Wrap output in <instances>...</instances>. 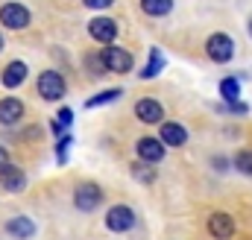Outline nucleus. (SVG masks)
Returning <instances> with one entry per match:
<instances>
[{"mask_svg":"<svg viewBox=\"0 0 252 240\" xmlns=\"http://www.w3.org/2000/svg\"><path fill=\"white\" fill-rule=\"evenodd\" d=\"M100 202H103V187L97 181H79L73 187V205H76V211L91 214V211L100 208Z\"/></svg>","mask_w":252,"mask_h":240,"instance_id":"nucleus-1","label":"nucleus"},{"mask_svg":"<svg viewBox=\"0 0 252 240\" xmlns=\"http://www.w3.org/2000/svg\"><path fill=\"white\" fill-rule=\"evenodd\" d=\"M35 85H38L41 100H50V103H59L64 97V91H67V82H64V76L59 70H44V73H38Z\"/></svg>","mask_w":252,"mask_h":240,"instance_id":"nucleus-2","label":"nucleus"},{"mask_svg":"<svg viewBox=\"0 0 252 240\" xmlns=\"http://www.w3.org/2000/svg\"><path fill=\"white\" fill-rule=\"evenodd\" d=\"M135 223H138V220H135V211H132L129 205H112V208L106 211V229L115 232V235L132 232Z\"/></svg>","mask_w":252,"mask_h":240,"instance_id":"nucleus-3","label":"nucleus"},{"mask_svg":"<svg viewBox=\"0 0 252 240\" xmlns=\"http://www.w3.org/2000/svg\"><path fill=\"white\" fill-rule=\"evenodd\" d=\"M135 152H138V161L158 164V161L167 155V147H164V141H161V138L144 135V138H138V144H135Z\"/></svg>","mask_w":252,"mask_h":240,"instance_id":"nucleus-4","label":"nucleus"},{"mask_svg":"<svg viewBox=\"0 0 252 240\" xmlns=\"http://www.w3.org/2000/svg\"><path fill=\"white\" fill-rule=\"evenodd\" d=\"M205 53H208L211 61L226 64V61H232V56H235V41H232L226 32H214V35L205 41Z\"/></svg>","mask_w":252,"mask_h":240,"instance_id":"nucleus-5","label":"nucleus"},{"mask_svg":"<svg viewBox=\"0 0 252 240\" xmlns=\"http://www.w3.org/2000/svg\"><path fill=\"white\" fill-rule=\"evenodd\" d=\"M88 35H91L97 44L112 47V41L118 38V24H115L112 18H106V15H97V18L88 21Z\"/></svg>","mask_w":252,"mask_h":240,"instance_id":"nucleus-6","label":"nucleus"},{"mask_svg":"<svg viewBox=\"0 0 252 240\" xmlns=\"http://www.w3.org/2000/svg\"><path fill=\"white\" fill-rule=\"evenodd\" d=\"M0 24L6 30H24V27H30V9L24 3H3L0 6Z\"/></svg>","mask_w":252,"mask_h":240,"instance_id":"nucleus-7","label":"nucleus"},{"mask_svg":"<svg viewBox=\"0 0 252 240\" xmlns=\"http://www.w3.org/2000/svg\"><path fill=\"white\" fill-rule=\"evenodd\" d=\"M103 61H106L109 73H129L132 70V53L124 47H115V44L103 50Z\"/></svg>","mask_w":252,"mask_h":240,"instance_id":"nucleus-8","label":"nucleus"},{"mask_svg":"<svg viewBox=\"0 0 252 240\" xmlns=\"http://www.w3.org/2000/svg\"><path fill=\"white\" fill-rule=\"evenodd\" d=\"M208 235L214 240H232L235 238V220L226 211H214L208 217Z\"/></svg>","mask_w":252,"mask_h":240,"instance_id":"nucleus-9","label":"nucleus"},{"mask_svg":"<svg viewBox=\"0 0 252 240\" xmlns=\"http://www.w3.org/2000/svg\"><path fill=\"white\" fill-rule=\"evenodd\" d=\"M135 118L141 120V123H161L164 118V109H161V103L158 100H153V97H141L138 103H135Z\"/></svg>","mask_w":252,"mask_h":240,"instance_id":"nucleus-10","label":"nucleus"},{"mask_svg":"<svg viewBox=\"0 0 252 240\" xmlns=\"http://www.w3.org/2000/svg\"><path fill=\"white\" fill-rule=\"evenodd\" d=\"M158 138L164 141V147H185L188 144V129L182 126V123H176V120H167V123H161V129H158Z\"/></svg>","mask_w":252,"mask_h":240,"instance_id":"nucleus-11","label":"nucleus"},{"mask_svg":"<svg viewBox=\"0 0 252 240\" xmlns=\"http://www.w3.org/2000/svg\"><path fill=\"white\" fill-rule=\"evenodd\" d=\"M0 187L9 190V193H21L27 187V173L21 167H15V164L0 167Z\"/></svg>","mask_w":252,"mask_h":240,"instance_id":"nucleus-12","label":"nucleus"},{"mask_svg":"<svg viewBox=\"0 0 252 240\" xmlns=\"http://www.w3.org/2000/svg\"><path fill=\"white\" fill-rule=\"evenodd\" d=\"M3 229H6V235H9V238L30 240L32 235H35V229H38V226H35V220H32V217H24V214H21V217L6 220V226H3Z\"/></svg>","mask_w":252,"mask_h":240,"instance_id":"nucleus-13","label":"nucleus"},{"mask_svg":"<svg viewBox=\"0 0 252 240\" xmlns=\"http://www.w3.org/2000/svg\"><path fill=\"white\" fill-rule=\"evenodd\" d=\"M24 118V103L18 97H3L0 100V123L3 126H12Z\"/></svg>","mask_w":252,"mask_h":240,"instance_id":"nucleus-14","label":"nucleus"},{"mask_svg":"<svg viewBox=\"0 0 252 240\" xmlns=\"http://www.w3.org/2000/svg\"><path fill=\"white\" fill-rule=\"evenodd\" d=\"M27 64L24 61H9L6 67H3V73H0V82L6 85V88H18V85H24V79H27Z\"/></svg>","mask_w":252,"mask_h":240,"instance_id":"nucleus-15","label":"nucleus"},{"mask_svg":"<svg viewBox=\"0 0 252 240\" xmlns=\"http://www.w3.org/2000/svg\"><path fill=\"white\" fill-rule=\"evenodd\" d=\"M161 67H164V56H161L158 47H153V50H150V59H147L144 70H141V79H156V76L161 73Z\"/></svg>","mask_w":252,"mask_h":240,"instance_id":"nucleus-16","label":"nucleus"},{"mask_svg":"<svg viewBox=\"0 0 252 240\" xmlns=\"http://www.w3.org/2000/svg\"><path fill=\"white\" fill-rule=\"evenodd\" d=\"M241 79H244V76H223V79H220V97H223L226 103H235V100H238V94H241Z\"/></svg>","mask_w":252,"mask_h":240,"instance_id":"nucleus-17","label":"nucleus"},{"mask_svg":"<svg viewBox=\"0 0 252 240\" xmlns=\"http://www.w3.org/2000/svg\"><path fill=\"white\" fill-rule=\"evenodd\" d=\"M141 9L150 18H164L173 12V0H141Z\"/></svg>","mask_w":252,"mask_h":240,"instance_id":"nucleus-18","label":"nucleus"},{"mask_svg":"<svg viewBox=\"0 0 252 240\" xmlns=\"http://www.w3.org/2000/svg\"><path fill=\"white\" fill-rule=\"evenodd\" d=\"M132 176L141 181V184H153L156 181V167L147 164V161H135L132 164Z\"/></svg>","mask_w":252,"mask_h":240,"instance_id":"nucleus-19","label":"nucleus"},{"mask_svg":"<svg viewBox=\"0 0 252 240\" xmlns=\"http://www.w3.org/2000/svg\"><path fill=\"white\" fill-rule=\"evenodd\" d=\"M124 91L121 88H109V91H100V94H94L88 103H85V109H97V106H106V103H112V100H118Z\"/></svg>","mask_w":252,"mask_h":240,"instance_id":"nucleus-20","label":"nucleus"},{"mask_svg":"<svg viewBox=\"0 0 252 240\" xmlns=\"http://www.w3.org/2000/svg\"><path fill=\"white\" fill-rule=\"evenodd\" d=\"M235 170L244 176H252V150H241L235 155Z\"/></svg>","mask_w":252,"mask_h":240,"instance_id":"nucleus-21","label":"nucleus"},{"mask_svg":"<svg viewBox=\"0 0 252 240\" xmlns=\"http://www.w3.org/2000/svg\"><path fill=\"white\" fill-rule=\"evenodd\" d=\"M85 64L91 73H106V61H103V53H88L85 56Z\"/></svg>","mask_w":252,"mask_h":240,"instance_id":"nucleus-22","label":"nucleus"},{"mask_svg":"<svg viewBox=\"0 0 252 240\" xmlns=\"http://www.w3.org/2000/svg\"><path fill=\"white\" fill-rule=\"evenodd\" d=\"M70 144H73V138H70V135H62V138L56 141V158H59V164L67 161V150H70Z\"/></svg>","mask_w":252,"mask_h":240,"instance_id":"nucleus-23","label":"nucleus"},{"mask_svg":"<svg viewBox=\"0 0 252 240\" xmlns=\"http://www.w3.org/2000/svg\"><path fill=\"white\" fill-rule=\"evenodd\" d=\"M223 109H229V112H235V115H247V112H250V106L241 103V100H235V103H229V106H223Z\"/></svg>","mask_w":252,"mask_h":240,"instance_id":"nucleus-24","label":"nucleus"},{"mask_svg":"<svg viewBox=\"0 0 252 240\" xmlns=\"http://www.w3.org/2000/svg\"><path fill=\"white\" fill-rule=\"evenodd\" d=\"M112 3H115V0H85L88 9H109Z\"/></svg>","mask_w":252,"mask_h":240,"instance_id":"nucleus-25","label":"nucleus"},{"mask_svg":"<svg viewBox=\"0 0 252 240\" xmlns=\"http://www.w3.org/2000/svg\"><path fill=\"white\" fill-rule=\"evenodd\" d=\"M211 167H214V170H220V173H223V170H226V167H229V161H226V158H223V155H214V158H211Z\"/></svg>","mask_w":252,"mask_h":240,"instance_id":"nucleus-26","label":"nucleus"},{"mask_svg":"<svg viewBox=\"0 0 252 240\" xmlns=\"http://www.w3.org/2000/svg\"><path fill=\"white\" fill-rule=\"evenodd\" d=\"M6 164H9V150L0 144V167H6Z\"/></svg>","mask_w":252,"mask_h":240,"instance_id":"nucleus-27","label":"nucleus"},{"mask_svg":"<svg viewBox=\"0 0 252 240\" xmlns=\"http://www.w3.org/2000/svg\"><path fill=\"white\" fill-rule=\"evenodd\" d=\"M0 50H3V32H0Z\"/></svg>","mask_w":252,"mask_h":240,"instance_id":"nucleus-28","label":"nucleus"},{"mask_svg":"<svg viewBox=\"0 0 252 240\" xmlns=\"http://www.w3.org/2000/svg\"><path fill=\"white\" fill-rule=\"evenodd\" d=\"M250 35H252V21H250Z\"/></svg>","mask_w":252,"mask_h":240,"instance_id":"nucleus-29","label":"nucleus"}]
</instances>
